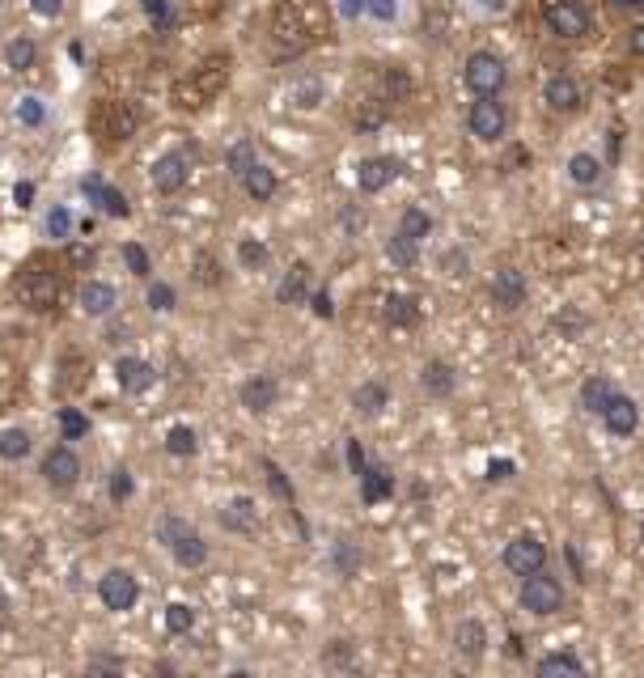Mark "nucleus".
<instances>
[{
    "instance_id": "2eb2a0df",
    "label": "nucleus",
    "mask_w": 644,
    "mask_h": 678,
    "mask_svg": "<svg viewBox=\"0 0 644 678\" xmlns=\"http://www.w3.org/2000/svg\"><path fill=\"white\" fill-rule=\"evenodd\" d=\"M403 174V166H399V157H365V162L361 166H356V187H361V191H382V187H390V183H395V178Z\"/></svg>"
},
{
    "instance_id": "39448f33",
    "label": "nucleus",
    "mask_w": 644,
    "mask_h": 678,
    "mask_svg": "<svg viewBox=\"0 0 644 678\" xmlns=\"http://www.w3.org/2000/svg\"><path fill=\"white\" fill-rule=\"evenodd\" d=\"M153 534H157V543L170 551V556L183 564V568H200L204 560H208V543H204V534L195 530L187 517H178V513H161L157 517V526H153Z\"/></svg>"
},
{
    "instance_id": "6ab92c4d",
    "label": "nucleus",
    "mask_w": 644,
    "mask_h": 678,
    "mask_svg": "<svg viewBox=\"0 0 644 678\" xmlns=\"http://www.w3.org/2000/svg\"><path fill=\"white\" fill-rule=\"evenodd\" d=\"M492 301L500 310H517L526 301V276L517 267H496L492 272Z\"/></svg>"
},
{
    "instance_id": "5701e85b",
    "label": "nucleus",
    "mask_w": 644,
    "mask_h": 678,
    "mask_svg": "<svg viewBox=\"0 0 644 678\" xmlns=\"http://www.w3.org/2000/svg\"><path fill=\"white\" fill-rule=\"evenodd\" d=\"M115 306H119V293L111 289V284H102V280L81 284V310H85L89 318H106Z\"/></svg>"
},
{
    "instance_id": "4be33fe9",
    "label": "nucleus",
    "mask_w": 644,
    "mask_h": 678,
    "mask_svg": "<svg viewBox=\"0 0 644 678\" xmlns=\"http://www.w3.org/2000/svg\"><path fill=\"white\" fill-rule=\"evenodd\" d=\"M276 301L280 306H301V301H310V263L289 267V276H284L280 289H276Z\"/></svg>"
},
{
    "instance_id": "09e8293b",
    "label": "nucleus",
    "mask_w": 644,
    "mask_h": 678,
    "mask_svg": "<svg viewBox=\"0 0 644 678\" xmlns=\"http://www.w3.org/2000/svg\"><path fill=\"white\" fill-rule=\"evenodd\" d=\"M145 13H149V22L157 30H170L174 26V9H170V0H145Z\"/></svg>"
},
{
    "instance_id": "5fc2aeb1",
    "label": "nucleus",
    "mask_w": 644,
    "mask_h": 678,
    "mask_svg": "<svg viewBox=\"0 0 644 678\" xmlns=\"http://www.w3.org/2000/svg\"><path fill=\"white\" fill-rule=\"evenodd\" d=\"M30 9L39 17H60L64 13V0H30Z\"/></svg>"
},
{
    "instance_id": "c9c22d12",
    "label": "nucleus",
    "mask_w": 644,
    "mask_h": 678,
    "mask_svg": "<svg viewBox=\"0 0 644 678\" xmlns=\"http://www.w3.org/2000/svg\"><path fill=\"white\" fill-rule=\"evenodd\" d=\"M331 568H335L339 577H356V568H361V551H356L352 539H339L331 547Z\"/></svg>"
},
{
    "instance_id": "4d7b16f0",
    "label": "nucleus",
    "mask_w": 644,
    "mask_h": 678,
    "mask_svg": "<svg viewBox=\"0 0 644 678\" xmlns=\"http://www.w3.org/2000/svg\"><path fill=\"white\" fill-rule=\"evenodd\" d=\"M310 306H314V314H318V318H331V314H335L331 293H314V297H310Z\"/></svg>"
},
{
    "instance_id": "a18cd8bd",
    "label": "nucleus",
    "mask_w": 644,
    "mask_h": 678,
    "mask_svg": "<svg viewBox=\"0 0 644 678\" xmlns=\"http://www.w3.org/2000/svg\"><path fill=\"white\" fill-rule=\"evenodd\" d=\"M145 301H149V310H157V314H170L178 297H174V289H170V284H161V280H157V284H149V297H145Z\"/></svg>"
},
{
    "instance_id": "ddd939ff",
    "label": "nucleus",
    "mask_w": 644,
    "mask_h": 678,
    "mask_svg": "<svg viewBox=\"0 0 644 678\" xmlns=\"http://www.w3.org/2000/svg\"><path fill=\"white\" fill-rule=\"evenodd\" d=\"M500 560H505L513 577H530V573H539V568H547V547L539 539H530V534H517Z\"/></svg>"
},
{
    "instance_id": "3c124183",
    "label": "nucleus",
    "mask_w": 644,
    "mask_h": 678,
    "mask_svg": "<svg viewBox=\"0 0 644 678\" xmlns=\"http://www.w3.org/2000/svg\"><path fill=\"white\" fill-rule=\"evenodd\" d=\"M238 259H242V267H263V263H267V246L255 242V238H246V242L238 246Z\"/></svg>"
},
{
    "instance_id": "79ce46f5",
    "label": "nucleus",
    "mask_w": 644,
    "mask_h": 678,
    "mask_svg": "<svg viewBox=\"0 0 644 678\" xmlns=\"http://www.w3.org/2000/svg\"><path fill=\"white\" fill-rule=\"evenodd\" d=\"M123 263L132 267V276H140V280H149V272H153V263H149V251L140 242H128L123 246Z\"/></svg>"
},
{
    "instance_id": "a19ab883",
    "label": "nucleus",
    "mask_w": 644,
    "mask_h": 678,
    "mask_svg": "<svg viewBox=\"0 0 644 678\" xmlns=\"http://www.w3.org/2000/svg\"><path fill=\"white\" fill-rule=\"evenodd\" d=\"M191 623H195V611H191L187 602H170V606H166V628H170L174 636L191 632Z\"/></svg>"
},
{
    "instance_id": "052dcab7",
    "label": "nucleus",
    "mask_w": 644,
    "mask_h": 678,
    "mask_svg": "<svg viewBox=\"0 0 644 678\" xmlns=\"http://www.w3.org/2000/svg\"><path fill=\"white\" fill-rule=\"evenodd\" d=\"M505 657H522V636L517 632H509V640H505Z\"/></svg>"
},
{
    "instance_id": "1a4fd4ad",
    "label": "nucleus",
    "mask_w": 644,
    "mask_h": 678,
    "mask_svg": "<svg viewBox=\"0 0 644 678\" xmlns=\"http://www.w3.org/2000/svg\"><path fill=\"white\" fill-rule=\"evenodd\" d=\"M43 479H47V488L51 492H73L81 484V458L68 450V445H56V450H47L43 458Z\"/></svg>"
},
{
    "instance_id": "338daca9",
    "label": "nucleus",
    "mask_w": 644,
    "mask_h": 678,
    "mask_svg": "<svg viewBox=\"0 0 644 678\" xmlns=\"http://www.w3.org/2000/svg\"><path fill=\"white\" fill-rule=\"evenodd\" d=\"M0 628H5V619H0Z\"/></svg>"
},
{
    "instance_id": "412c9836",
    "label": "nucleus",
    "mask_w": 644,
    "mask_h": 678,
    "mask_svg": "<svg viewBox=\"0 0 644 678\" xmlns=\"http://www.w3.org/2000/svg\"><path fill=\"white\" fill-rule=\"evenodd\" d=\"M221 526L234 530V534H255V526H259V505L250 501V496H234V501L221 509Z\"/></svg>"
},
{
    "instance_id": "de8ad7c7",
    "label": "nucleus",
    "mask_w": 644,
    "mask_h": 678,
    "mask_svg": "<svg viewBox=\"0 0 644 678\" xmlns=\"http://www.w3.org/2000/svg\"><path fill=\"white\" fill-rule=\"evenodd\" d=\"M195 280L208 284V289H212V284H221V263L212 259V255H195Z\"/></svg>"
},
{
    "instance_id": "0eeeda50",
    "label": "nucleus",
    "mask_w": 644,
    "mask_h": 678,
    "mask_svg": "<svg viewBox=\"0 0 644 678\" xmlns=\"http://www.w3.org/2000/svg\"><path fill=\"white\" fill-rule=\"evenodd\" d=\"M560 606H564V585L551 577L547 568L522 577V611H530V615H556Z\"/></svg>"
},
{
    "instance_id": "f8f14e48",
    "label": "nucleus",
    "mask_w": 644,
    "mask_h": 678,
    "mask_svg": "<svg viewBox=\"0 0 644 678\" xmlns=\"http://www.w3.org/2000/svg\"><path fill=\"white\" fill-rule=\"evenodd\" d=\"M98 598L106 611H132L140 598V581L128 573V568H111L106 577H98Z\"/></svg>"
},
{
    "instance_id": "6e6552de",
    "label": "nucleus",
    "mask_w": 644,
    "mask_h": 678,
    "mask_svg": "<svg viewBox=\"0 0 644 678\" xmlns=\"http://www.w3.org/2000/svg\"><path fill=\"white\" fill-rule=\"evenodd\" d=\"M543 17L560 39H585V34L594 30V17H589V9L581 5V0H547Z\"/></svg>"
},
{
    "instance_id": "864d4df0",
    "label": "nucleus",
    "mask_w": 644,
    "mask_h": 678,
    "mask_svg": "<svg viewBox=\"0 0 644 678\" xmlns=\"http://www.w3.org/2000/svg\"><path fill=\"white\" fill-rule=\"evenodd\" d=\"M322 662L327 666H352V649H348V640H335V645L322 653Z\"/></svg>"
},
{
    "instance_id": "f704fd0d",
    "label": "nucleus",
    "mask_w": 644,
    "mask_h": 678,
    "mask_svg": "<svg viewBox=\"0 0 644 678\" xmlns=\"http://www.w3.org/2000/svg\"><path fill=\"white\" fill-rule=\"evenodd\" d=\"M30 445H34V437L26 433V428H5V433H0V458L22 462L30 454Z\"/></svg>"
},
{
    "instance_id": "c85d7f7f",
    "label": "nucleus",
    "mask_w": 644,
    "mask_h": 678,
    "mask_svg": "<svg viewBox=\"0 0 644 678\" xmlns=\"http://www.w3.org/2000/svg\"><path fill=\"white\" fill-rule=\"evenodd\" d=\"M539 674L543 678H581L585 666H581V657H572V653H547V657H539Z\"/></svg>"
},
{
    "instance_id": "9b49d317",
    "label": "nucleus",
    "mask_w": 644,
    "mask_h": 678,
    "mask_svg": "<svg viewBox=\"0 0 644 678\" xmlns=\"http://www.w3.org/2000/svg\"><path fill=\"white\" fill-rule=\"evenodd\" d=\"M191 178V153L187 149H170L153 162V187L157 195H178Z\"/></svg>"
},
{
    "instance_id": "680f3d73",
    "label": "nucleus",
    "mask_w": 644,
    "mask_h": 678,
    "mask_svg": "<svg viewBox=\"0 0 644 678\" xmlns=\"http://www.w3.org/2000/svg\"><path fill=\"white\" fill-rule=\"evenodd\" d=\"M30 200H34V183H17V204L26 208Z\"/></svg>"
},
{
    "instance_id": "4468645a",
    "label": "nucleus",
    "mask_w": 644,
    "mask_h": 678,
    "mask_svg": "<svg viewBox=\"0 0 644 678\" xmlns=\"http://www.w3.org/2000/svg\"><path fill=\"white\" fill-rule=\"evenodd\" d=\"M81 191H85V200H89V204H98V208L106 212V217H132L128 195H123L115 183H106V178L85 174V178H81Z\"/></svg>"
},
{
    "instance_id": "9d476101",
    "label": "nucleus",
    "mask_w": 644,
    "mask_h": 678,
    "mask_svg": "<svg viewBox=\"0 0 644 678\" xmlns=\"http://www.w3.org/2000/svg\"><path fill=\"white\" fill-rule=\"evenodd\" d=\"M467 128H471V136H479V140H488V145H492V140L505 136L509 111L496 98H475L471 111H467Z\"/></svg>"
},
{
    "instance_id": "2f4dec72",
    "label": "nucleus",
    "mask_w": 644,
    "mask_h": 678,
    "mask_svg": "<svg viewBox=\"0 0 644 678\" xmlns=\"http://www.w3.org/2000/svg\"><path fill=\"white\" fill-rule=\"evenodd\" d=\"M395 492V484H390V475L382 471V467H365V475H361V496L369 505H378V501H386V496Z\"/></svg>"
},
{
    "instance_id": "f257e3e1",
    "label": "nucleus",
    "mask_w": 644,
    "mask_h": 678,
    "mask_svg": "<svg viewBox=\"0 0 644 678\" xmlns=\"http://www.w3.org/2000/svg\"><path fill=\"white\" fill-rule=\"evenodd\" d=\"M272 56L276 60H293L301 51L318 47L331 34V13L322 0H280L272 13Z\"/></svg>"
},
{
    "instance_id": "7ed1b4c3",
    "label": "nucleus",
    "mask_w": 644,
    "mask_h": 678,
    "mask_svg": "<svg viewBox=\"0 0 644 678\" xmlns=\"http://www.w3.org/2000/svg\"><path fill=\"white\" fill-rule=\"evenodd\" d=\"M13 297L34 314H51L64 297V272L51 255H30L13 276Z\"/></svg>"
},
{
    "instance_id": "ea45409f",
    "label": "nucleus",
    "mask_w": 644,
    "mask_h": 678,
    "mask_svg": "<svg viewBox=\"0 0 644 678\" xmlns=\"http://www.w3.org/2000/svg\"><path fill=\"white\" fill-rule=\"evenodd\" d=\"M60 433H64V441H81L89 433V420L77 407H60Z\"/></svg>"
},
{
    "instance_id": "603ef678",
    "label": "nucleus",
    "mask_w": 644,
    "mask_h": 678,
    "mask_svg": "<svg viewBox=\"0 0 644 678\" xmlns=\"http://www.w3.org/2000/svg\"><path fill=\"white\" fill-rule=\"evenodd\" d=\"M365 13H373L378 22H395V17H399V0H365Z\"/></svg>"
},
{
    "instance_id": "4c0bfd02",
    "label": "nucleus",
    "mask_w": 644,
    "mask_h": 678,
    "mask_svg": "<svg viewBox=\"0 0 644 678\" xmlns=\"http://www.w3.org/2000/svg\"><path fill=\"white\" fill-rule=\"evenodd\" d=\"M428 229H433V217H428L424 208H403V217H399V234L407 238H428Z\"/></svg>"
},
{
    "instance_id": "f3484780",
    "label": "nucleus",
    "mask_w": 644,
    "mask_h": 678,
    "mask_svg": "<svg viewBox=\"0 0 644 678\" xmlns=\"http://www.w3.org/2000/svg\"><path fill=\"white\" fill-rule=\"evenodd\" d=\"M238 399H242V407H246V412L263 416V412H272V407H276V399H280V386H276V378H272V373H255V378H246V382H242Z\"/></svg>"
},
{
    "instance_id": "7c9ffc66",
    "label": "nucleus",
    "mask_w": 644,
    "mask_h": 678,
    "mask_svg": "<svg viewBox=\"0 0 644 678\" xmlns=\"http://www.w3.org/2000/svg\"><path fill=\"white\" fill-rule=\"evenodd\" d=\"M568 178H572L577 187H598V183H602V162H598L594 153H577V157L568 162Z\"/></svg>"
},
{
    "instance_id": "49530a36",
    "label": "nucleus",
    "mask_w": 644,
    "mask_h": 678,
    "mask_svg": "<svg viewBox=\"0 0 644 678\" xmlns=\"http://www.w3.org/2000/svg\"><path fill=\"white\" fill-rule=\"evenodd\" d=\"M132 488H136V484H132V471H128V467H115V471H111V501L123 505V501L132 496Z\"/></svg>"
},
{
    "instance_id": "cd10ccee",
    "label": "nucleus",
    "mask_w": 644,
    "mask_h": 678,
    "mask_svg": "<svg viewBox=\"0 0 644 678\" xmlns=\"http://www.w3.org/2000/svg\"><path fill=\"white\" fill-rule=\"evenodd\" d=\"M420 386H424L433 399H445V395L454 390V369L445 365V361H428L424 373H420Z\"/></svg>"
},
{
    "instance_id": "bb28decb",
    "label": "nucleus",
    "mask_w": 644,
    "mask_h": 678,
    "mask_svg": "<svg viewBox=\"0 0 644 678\" xmlns=\"http://www.w3.org/2000/svg\"><path fill=\"white\" fill-rule=\"evenodd\" d=\"M238 183L246 187V195H250V200H272V195H276V170L272 166H263V162H255V166H250L242 178H238Z\"/></svg>"
},
{
    "instance_id": "f03ea898",
    "label": "nucleus",
    "mask_w": 644,
    "mask_h": 678,
    "mask_svg": "<svg viewBox=\"0 0 644 678\" xmlns=\"http://www.w3.org/2000/svg\"><path fill=\"white\" fill-rule=\"evenodd\" d=\"M234 60L225 56V51H212V56H204L200 64L191 68V73H183L174 81V89H170V98H174V106L178 111H204V106H212L221 94H225V85H229V68Z\"/></svg>"
},
{
    "instance_id": "393cba45",
    "label": "nucleus",
    "mask_w": 644,
    "mask_h": 678,
    "mask_svg": "<svg viewBox=\"0 0 644 678\" xmlns=\"http://www.w3.org/2000/svg\"><path fill=\"white\" fill-rule=\"evenodd\" d=\"M382 318L390 327H416L420 323V301L407 297V293H390L386 306H382Z\"/></svg>"
},
{
    "instance_id": "0e129e2a",
    "label": "nucleus",
    "mask_w": 644,
    "mask_h": 678,
    "mask_svg": "<svg viewBox=\"0 0 644 678\" xmlns=\"http://www.w3.org/2000/svg\"><path fill=\"white\" fill-rule=\"evenodd\" d=\"M632 51H640V56H644V26L632 30Z\"/></svg>"
},
{
    "instance_id": "58836bf2",
    "label": "nucleus",
    "mask_w": 644,
    "mask_h": 678,
    "mask_svg": "<svg viewBox=\"0 0 644 678\" xmlns=\"http://www.w3.org/2000/svg\"><path fill=\"white\" fill-rule=\"evenodd\" d=\"M386 255L395 259L399 267H411V263L420 259V242H416V238H407V234H395V238L386 242Z\"/></svg>"
},
{
    "instance_id": "e433bc0d",
    "label": "nucleus",
    "mask_w": 644,
    "mask_h": 678,
    "mask_svg": "<svg viewBox=\"0 0 644 678\" xmlns=\"http://www.w3.org/2000/svg\"><path fill=\"white\" fill-rule=\"evenodd\" d=\"M255 162H259V153H255L250 140H238V145H229V153H225V166H229V174H234V178H242Z\"/></svg>"
},
{
    "instance_id": "a211bd4d",
    "label": "nucleus",
    "mask_w": 644,
    "mask_h": 678,
    "mask_svg": "<svg viewBox=\"0 0 644 678\" xmlns=\"http://www.w3.org/2000/svg\"><path fill=\"white\" fill-rule=\"evenodd\" d=\"M602 424L611 428L615 437H632L636 428H640V407H636V399H628V395H611V403L602 407Z\"/></svg>"
},
{
    "instance_id": "473e14b6",
    "label": "nucleus",
    "mask_w": 644,
    "mask_h": 678,
    "mask_svg": "<svg viewBox=\"0 0 644 678\" xmlns=\"http://www.w3.org/2000/svg\"><path fill=\"white\" fill-rule=\"evenodd\" d=\"M611 395H615V386L606 382V378H589L581 386V407H585V412H594V416H602V407L611 403Z\"/></svg>"
},
{
    "instance_id": "8fccbe9b",
    "label": "nucleus",
    "mask_w": 644,
    "mask_h": 678,
    "mask_svg": "<svg viewBox=\"0 0 644 678\" xmlns=\"http://www.w3.org/2000/svg\"><path fill=\"white\" fill-rule=\"evenodd\" d=\"M263 471H267V488H272L280 501H289L293 505V488H289V479H284V471L276 467V462H263Z\"/></svg>"
},
{
    "instance_id": "a878e982",
    "label": "nucleus",
    "mask_w": 644,
    "mask_h": 678,
    "mask_svg": "<svg viewBox=\"0 0 644 678\" xmlns=\"http://www.w3.org/2000/svg\"><path fill=\"white\" fill-rule=\"evenodd\" d=\"M39 64V43L30 39V34H13V39L5 43V68H13V73H26V68Z\"/></svg>"
},
{
    "instance_id": "b1692460",
    "label": "nucleus",
    "mask_w": 644,
    "mask_h": 678,
    "mask_svg": "<svg viewBox=\"0 0 644 678\" xmlns=\"http://www.w3.org/2000/svg\"><path fill=\"white\" fill-rule=\"evenodd\" d=\"M454 645H458V653L467 657V662H479L483 649H488V628H483L479 619H462L458 632H454Z\"/></svg>"
},
{
    "instance_id": "dca6fc26",
    "label": "nucleus",
    "mask_w": 644,
    "mask_h": 678,
    "mask_svg": "<svg viewBox=\"0 0 644 678\" xmlns=\"http://www.w3.org/2000/svg\"><path fill=\"white\" fill-rule=\"evenodd\" d=\"M115 382L123 395H145V390L157 382V369L149 361H140V356H119L115 361Z\"/></svg>"
},
{
    "instance_id": "20e7f679",
    "label": "nucleus",
    "mask_w": 644,
    "mask_h": 678,
    "mask_svg": "<svg viewBox=\"0 0 644 678\" xmlns=\"http://www.w3.org/2000/svg\"><path fill=\"white\" fill-rule=\"evenodd\" d=\"M85 128H89V136H94L102 149H115V145H123V140H132V136H136L140 115H136V106H132V102L98 98L94 106H89Z\"/></svg>"
},
{
    "instance_id": "423d86ee",
    "label": "nucleus",
    "mask_w": 644,
    "mask_h": 678,
    "mask_svg": "<svg viewBox=\"0 0 644 678\" xmlns=\"http://www.w3.org/2000/svg\"><path fill=\"white\" fill-rule=\"evenodd\" d=\"M462 81H467V89L475 98H496L500 89H505V81H509V68H505V60H500L496 51H471L467 68H462Z\"/></svg>"
},
{
    "instance_id": "6e6d98bb",
    "label": "nucleus",
    "mask_w": 644,
    "mask_h": 678,
    "mask_svg": "<svg viewBox=\"0 0 644 678\" xmlns=\"http://www.w3.org/2000/svg\"><path fill=\"white\" fill-rule=\"evenodd\" d=\"M348 467H352V475H365V454H361V441H348Z\"/></svg>"
},
{
    "instance_id": "72a5a7b5",
    "label": "nucleus",
    "mask_w": 644,
    "mask_h": 678,
    "mask_svg": "<svg viewBox=\"0 0 644 678\" xmlns=\"http://www.w3.org/2000/svg\"><path fill=\"white\" fill-rule=\"evenodd\" d=\"M195 450H200V437H195L191 424H174L170 433H166V454H174V458H191Z\"/></svg>"
},
{
    "instance_id": "c03bdc74",
    "label": "nucleus",
    "mask_w": 644,
    "mask_h": 678,
    "mask_svg": "<svg viewBox=\"0 0 644 678\" xmlns=\"http://www.w3.org/2000/svg\"><path fill=\"white\" fill-rule=\"evenodd\" d=\"M17 123H26V128H43V123H47V106L39 98H22V102H17Z\"/></svg>"
},
{
    "instance_id": "aec40b11",
    "label": "nucleus",
    "mask_w": 644,
    "mask_h": 678,
    "mask_svg": "<svg viewBox=\"0 0 644 678\" xmlns=\"http://www.w3.org/2000/svg\"><path fill=\"white\" fill-rule=\"evenodd\" d=\"M543 102L551 106V111L572 115V111H577V106H585V94H581V85L572 81V77L556 73V77H547V85H543Z\"/></svg>"
},
{
    "instance_id": "bf43d9fd",
    "label": "nucleus",
    "mask_w": 644,
    "mask_h": 678,
    "mask_svg": "<svg viewBox=\"0 0 644 678\" xmlns=\"http://www.w3.org/2000/svg\"><path fill=\"white\" fill-rule=\"evenodd\" d=\"M505 475H513V462L496 458V462H492V475H488V479H505Z\"/></svg>"
},
{
    "instance_id": "13d9d810",
    "label": "nucleus",
    "mask_w": 644,
    "mask_h": 678,
    "mask_svg": "<svg viewBox=\"0 0 644 678\" xmlns=\"http://www.w3.org/2000/svg\"><path fill=\"white\" fill-rule=\"evenodd\" d=\"M339 9H344V17H361V13H365V0H339Z\"/></svg>"
},
{
    "instance_id": "e2e57ef3",
    "label": "nucleus",
    "mask_w": 644,
    "mask_h": 678,
    "mask_svg": "<svg viewBox=\"0 0 644 678\" xmlns=\"http://www.w3.org/2000/svg\"><path fill=\"white\" fill-rule=\"evenodd\" d=\"M89 670H123V662H115V657H98V662H89Z\"/></svg>"
},
{
    "instance_id": "69168bd1",
    "label": "nucleus",
    "mask_w": 644,
    "mask_h": 678,
    "mask_svg": "<svg viewBox=\"0 0 644 678\" xmlns=\"http://www.w3.org/2000/svg\"><path fill=\"white\" fill-rule=\"evenodd\" d=\"M640 539H644V526H640Z\"/></svg>"
},
{
    "instance_id": "37998d69",
    "label": "nucleus",
    "mask_w": 644,
    "mask_h": 678,
    "mask_svg": "<svg viewBox=\"0 0 644 678\" xmlns=\"http://www.w3.org/2000/svg\"><path fill=\"white\" fill-rule=\"evenodd\" d=\"M47 234L56 238V242H64L68 234H73V212H68L64 204H56V208L47 212Z\"/></svg>"
},
{
    "instance_id": "c756f323",
    "label": "nucleus",
    "mask_w": 644,
    "mask_h": 678,
    "mask_svg": "<svg viewBox=\"0 0 644 678\" xmlns=\"http://www.w3.org/2000/svg\"><path fill=\"white\" fill-rule=\"evenodd\" d=\"M352 403H356V412H361V416H378L382 407L390 403V390L382 382H365V386H356Z\"/></svg>"
}]
</instances>
